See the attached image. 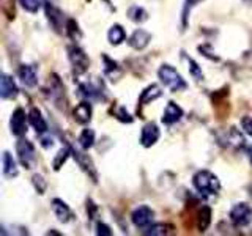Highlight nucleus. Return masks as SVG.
<instances>
[{
  "instance_id": "34",
  "label": "nucleus",
  "mask_w": 252,
  "mask_h": 236,
  "mask_svg": "<svg viewBox=\"0 0 252 236\" xmlns=\"http://www.w3.org/2000/svg\"><path fill=\"white\" fill-rule=\"evenodd\" d=\"M115 117H117V120L122 121V123H132V120H134V118L129 115V112L125 107H118L115 110Z\"/></svg>"
},
{
  "instance_id": "26",
  "label": "nucleus",
  "mask_w": 252,
  "mask_h": 236,
  "mask_svg": "<svg viewBox=\"0 0 252 236\" xmlns=\"http://www.w3.org/2000/svg\"><path fill=\"white\" fill-rule=\"evenodd\" d=\"M71 156V149H69V147L68 145H65L63 148H60L59 151H57V154H55V157L52 159V169L55 170V172H59L62 167H63V164H65L66 161H68V157Z\"/></svg>"
},
{
  "instance_id": "1",
  "label": "nucleus",
  "mask_w": 252,
  "mask_h": 236,
  "mask_svg": "<svg viewBox=\"0 0 252 236\" xmlns=\"http://www.w3.org/2000/svg\"><path fill=\"white\" fill-rule=\"evenodd\" d=\"M192 184L195 191L203 197L218 195L220 191V181L219 178L210 170H199L192 177Z\"/></svg>"
},
{
  "instance_id": "28",
  "label": "nucleus",
  "mask_w": 252,
  "mask_h": 236,
  "mask_svg": "<svg viewBox=\"0 0 252 236\" xmlns=\"http://www.w3.org/2000/svg\"><path fill=\"white\" fill-rule=\"evenodd\" d=\"M183 59L188 61V66H189V74H191L195 81H203V73H202V68L199 66V63H197L194 59L188 57V55H183Z\"/></svg>"
},
{
  "instance_id": "13",
  "label": "nucleus",
  "mask_w": 252,
  "mask_h": 236,
  "mask_svg": "<svg viewBox=\"0 0 252 236\" xmlns=\"http://www.w3.org/2000/svg\"><path fill=\"white\" fill-rule=\"evenodd\" d=\"M18 77L26 87L33 88L38 85V68L35 65H21L18 68Z\"/></svg>"
},
{
  "instance_id": "36",
  "label": "nucleus",
  "mask_w": 252,
  "mask_h": 236,
  "mask_svg": "<svg viewBox=\"0 0 252 236\" xmlns=\"http://www.w3.org/2000/svg\"><path fill=\"white\" fill-rule=\"evenodd\" d=\"M241 128L243 131L248 134L249 137H252V117H244L241 120Z\"/></svg>"
},
{
  "instance_id": "27",
  "label": "nucleus",
  "mask_w": 252,
  "mask_h": 236,
  "mask_svg": "<svg viewBox=\"0 0 252 236\" xmlns=\"http://www.w3.org/2000/svg\"><path fill=\"white\" fill-rule=\"evenodd\" d=\"M77 144L81 145L84 149H89L94 145V131L90 129V128H85L82 132H81V136L77 137Z\"/></svg>"
},
{
  "instance_id": "25",
  "label": "nucleus",
  "mask_w": 252,
  "mask_h": 236,
  "mask_svg": "<svg viewBox=\"0 0 252 236\" xmlns=\"http://www.w3.org/2000/svg\"><path fill=\"white\" fill-rule=\"evenodd\" d=\"M128 18L136 24H144L145 21H148V11L144 6L134 5L128 10Z\"/></svg>"
},
{
  "instance_id": "15",
  "label": "nucleus",
  "mask_w": 252,
  "mask_h": 236,
  "mask_svg": "<svg viewBox=\"0 0 252 236\" xmlns=\"http://www.w3.org/2000/svg\"><path fill=\"white\" fill-rule=\"evenodd\" d=\"M152 41V33L144 29H137L132 31V35L128 39V44L136 51H144L145 47Z\"/></svg>"
},
{
  "instance_id": "8",
  "label": "nucleus",
  "mask_w": 252,
  "mask_h": 236,
  "mask_svg": "<svg viewBox=\"0 0 252 236\" xmlns=\"http://www.w3.org/2000/svg\"><path fill=\"white\" fill-rule=\"evenodd\" d=\"M228 219L235 227H246L251 224L252 220V208L248 203H236L235 206L230 209V214H228Z\"/></svg>"
},
{
  "instance_id": "35",
  "label": "nucleus",
  "mask_w": 252,
  "mask_h": 236,
  "mask_svg": "<svg viewBox=\"0 0 252 236\" xmlns=\"http://www.w3.org/2000/svg\"><path fill=\"white\" fill-rule=\"evenodd\" d=\"M112 228L104 222H96V235L99 236H112Z\"/></svg>"
},
{
  "instance_id": "19",
  "label": "nucleus",
  "mask_w": 252,
  "mask_h": 236,
  "mask_svg": "<svg viewBox=\"0 0 252 236\" xmlns=\"http://www.w3.org/2000/svg\"><path fill=\"white\" fill-rule=\"evenodd\" d=\"M161 96H162V90H161V87H159V85H156V84L148 85L147 88L140 93V98H139V107L148 106L150 102L156 101L158 98H161Z\"/></svg>"
},
{
  "instance_id": "37",
  "label": "nucleus",
  "mask_w": 252,
  "mask_h": 236,
  "mask_svg": "<svg viewBox=\"0 0 252 236\" xmlns=\"http://www.w3.org/2000/svg\"><path fill=\"white\" fill-rule=\"evenodd\" d=\"M39 139H41V147L43 148H51L54 145V139L52 137H46V134L39 136Z\"/></svg>"
},
{
  "instance_id": "29",
  "label": "nucleus",
  "mask_w": 252,
  "mask_h": 236,
  "mask_svg": "<svg viewBox=\"0 0 252 236\" xmlns=\"http://www.w3.org/2000/svg\"><path fill=\"white\" fill-rule=\"evenodd\" d=\"M227 145H235L236 148L244 147V137L241 136V132L236 131L235 128H230L227 134Z\"/></svg>"
},
{
  "instance_id": "10",
  "label": "nucleus",
  "mask_w": 252,
  "mask_h": 236,
  "mask_svg": "<svg viewBox=\"0 0 252 236\" xmlns=\"http://www.w3.org/2000/svg\"><path fill=\"white\" fill-rule=\"evenodd\" d=\"M27 118H29V115H26V110H24L22 107L14 109V112L11 114V118H10V128H11L13 136H16V137L26 136Z\"/></svg>"
},
{
  "instance_id": "21",
  "label": "nucleus",
  "mask_w": 252,
  "mask_h": 236,
  "mask_svg": "<svg viewBox=\"0 0 252 236\" xmlns=\"http://www.w3.org/2000/svg\"><path fill=\"white\" fill-rule=\"evenodd\" d=\"M107 39L112 46H120L126 39V31L120 24H114L107 31Z\"/></svg>"
},
{
  "instance_id": "17",
  "label": "nucleus",
  "mask_w": 252,
  "mask_h": 236,
  "mask_svg": "<svg viewBox=\"0 0 252 236\" xmlns=\"http://www.w3.org/2000/svg\"><path fill=\"white\" fill-rule=\"evenodd\" d=\"M92 114H93V109L90 101H82L74 107L73 110V117H74V121L79 124H89L92 120Z\"/></svg>"
},
{
  "instance_id": "20",
  "label": "nucleus",
  "mask_w": 252,
  "mask_h": 236,
  "mask_svg": "<svg viewBox=\"0 0 252 236\" xmlns=\"http://www.w3.org/2000/svg\"><path fill=\"white\" fill-rule=\"evenodd\" d=\"M2 165H3L2 172H3L5 178L11 179V178L18 177V173H19L18 164H16L14 157H13V154L10 151H3V154H2Z\"/></svg>"
},
{
  "instance_id": "31",
  "label": "nucleus",
  "mask_w": 252,
  "mask_h": 236,
  "mask_svg": "<svg viewBox=\"0 0 252 236\" xmlns=\"http://www.w3.org/2000/svg\"><path fill=\"white\" fill-rule=\"evenodd\" d=\"M32 184H33L35 187V191L39 194V195H43L46 192V189H47V183H46V179L43 175H39V173H35L33 177H32Z\"/></svg>"
},
{
  "instance_id": "6",
  "label": "nucleus",
  "mask_w": 252,
  "mask_h": 236,
  "mask_svg": "<svg viewBox=\"0 0 252 236\" xmlns=\"http://www.w3.org/2000/svg\"><path fill=\"white\" fill-rule=\"evenodd\" d=\"M44 11L47 16V21H49L51 27L57 31V33H63L66 30V22L65 21V14L60 10L59 6H55L49 0H44Z\"/></svg>"
},
{
  "instance_id": "18",
  "label": "nucleus",
  "mask_w": 252,
  "mask_h": 236,
  "mask_svg": "<svg viewBox=\"0 0 252 236\" xmlns=\"http://www.w3.org/2000/svg\"><path fill=\"white\" fill-rule=\"evenodd\" d=\"M29 123L33 126V129L36 131L38 136H43V134H47V123L44 120V117L41 115V110L36 107H32L29 110Z\"/></svg>"
},
{
  "instance_id": "38",
  "label": "nucleus",
  "mask_w": 252,
  "mask_h": 236,
  "mask_svg": "<svg viewBox=\"0 0 252 236\" xmlns=\"http://www.w3.org/2000/svg\"><path fill=\"white\" fill-rule=\"evenodd\" d=\"M249 159H251V164H252V147L249 148Z\"/></svg>"
},
{
  "instance_id": "23",
  "label": "nucleus",
  "mask_w": 252,
  "mask_h": 236,
  "mask_svg": "<svg viewBox=\"0 0 252 236\" xmlns=\"http://www.w3.org/2000/svg\"><path fill=\"white\" fill-rule=\"evenodd\" d=\"M210 224H211V208L202 206L199 214H197V228H199V232H207Z\"/></svg>"
},
{
  "instance_id": "11",
  "label": "nucleus",
  "mask_w": 252,
  "mask_h": 236,
  "mask_svg": "<svg viewBox=\"0 0 252 236\" xmlns=\"http://www.w3.org/2000/svg\"><path fill=\"white\" fill-rule=\"evenodd\" d=\"M161 131L158 128L156 123H147L140 131V145L144 148H150L153 147L158 140H159Z\"/></svg>"
},
{
  "instance_id": "3",
  "label": "nucleus",
  "mask_w": 252,
  "mask_h": 236,
  "mask_svg": "<svg viewBox=\"0 0 252 236\" xmlns=\"http://www.w3.org/2000/svg\"><path fill=\"white\" fill-rule=\"evenodd\" d=\"M66 145L69 147L71 149V156L74 157V161L79 164V167H81L87 175L92 178L93 183H98V173H96V169H94V164L93 161L90 159V156L87 154V149H84L79 144H73V142H66Z\"/></svg>"
},
{
  "instance_id": "9",
  "label": "nucleus",
  "mask_w": 252,
  "mask_h": 236,
  "mask_svg": "<svg viewBox=\"0 0 252 236\" xmlns=\"http://www.w3.org/2000/svg\"><path fill=\"white\" fill-rule=\"evenodd\" d=\"M131 220L134 227L140 228V230H145L147 227H150L155 222V211L150 206H147V205H142V206H137L132 211Z\"/></svg>"
},
{
  "instance_id": "32",
  "label": "nucleus",
  "mask_w": 252,
  "mask_h": 236,
  "mask_svg": "<svg viewBox=\"0 0 252 236\" xmlns=\"http://www.w3.org/2000/svg\"><path fill=\"white\" fill-rule=\"evenodd\" d=\"M167 225H165V224H152V225H150V227H147L145 228V230H142V233H144V235H167Z\"/></svg>"
},
{
  "instance_id": "7",
  "label": "nucleus",
  "mask_w": 252,
  "mask_h": 236,
  "mask_svg": "<svg viewBox=\"0 0 252 236\" xmlns=\"http://www.w3.org/2000/svg\"><path fill=\"white\" fill-rule=\"evenodd\" d=\"M79 96L87 101H106L104 87L99 82H82L79 84Z\"/></svg>"
},
{
  "instance_id": "16",
  "label": "nucleus",
  "mask_w": 252,
  "mask_h": 236,
  "mask_svg": "<svg viewBox=\"0 0 252 236\" xmlns=\"http://www.w3.org/2000/svg\"><path fill=\"white\" fill-rule=\"evenodd\" d=\"M181 117H183V109H181L177 102L170 101L164 109V114H162L161 120L165 126H172V124L178 123L181 120Z\"/></svg>"
},
{
  "instance_id": "2",
  "label": "nucleus",
  "mask_w": 252,
  "mask_h": 236,
  "mask_svg": "<svg viewBox=\"0 0 252 236\" xmlns=\"http://www.w3.org/2000/svg\"><path fill=\"white\" fill-rule=\"evenodd\" d=\"M158 77H159L161 84L165 88H169L172 93L185 91L188 88V84L183 79V76H181L172 65H169V63H164V65L159 66V69H158Z\"/></svg>"
},
{
  "instance_id": "14",
  "label": "nucleus",
  "mask_w": 252,
  "mask_h": 236,
  "mask_svg": "<svg viewBox=\"0 0 252 236\" xmlns=\"http://www.w3.org/2000/svg\"><path fill=\"white\" fill-rule=\"evenodd\" d=\"M51 208H52L54 216L57 217V220L62 224H68L69 220L73 219V211H71V208L66 205V202H63L62 199H54L51 202Z\"/></svg>"
},
{
  "instance_id": "22",
  "label": "nucleus",
  "mask_w": 252,
  "mask_h": 236,
  "mask_svg": "<svg viewBox=\"0 0 252 236\" xmlns=\"http://www.w3.org/2000/svg\"><path fill=\"white\" fill-rule=\"evenodd\" d=\"M101 59H102V61H104V74L109 76L110 79H112V81L122 74L120 66H118V63H117L115 60H112L110 57H107L106 54H102V55H101Z\"/></svg>"
},
{
  "instance_id": "4",
  "label": "nucleus",
  "mask_w": 252,
  "mask_h": 236,
  "mask_svg": "<svg viewBox=\"0 0 252 236\" xmlns=\"http://www.w3.org/2000/svg\"><path fill=\"white\" fill-rule=\"evenodd\" d=\"M68 59L71 66H73L74 74H84L89 71L90 66V59L89 55L85 54V51L82 47H79L77 44H71L68 46Z\"/></svg>"
},
{
  "instance_id": "5",
  "label": "nucleus",
  "mask_w": 252,
  "mask_h": 236,
  "mask_svg": "<svg viewBox=\"0 0 252 236\" xmlns=\"http://www.w3.org/2000/svg\"><path fill=\"white\" fill-rule=\"evenodd\" d=\"M16 153H18V159L24 169H33L36 164V151L35 147L27 139H19L16 144Z\"/></svg>"
},
{
  "instance_id": "12",
  "label": "nucleus",
  "mask_w": 252,
  "mask_h": 236,
  "mask_svg": "<svg viewBox=\"0 0 252 236\" xmlns=\"http://www.w3.org/2000/svg\"><path fill=\"white\" fill-rule=\"evenodd\" d=\"M18 94H19V88L14 82V79L10 74L2 73V76H0V98L14 99Z\"/></svg>"
},
{
  "instance_id": "24",
  "label": "nucleus",
  "mask_w": 252,
  "mask_h": 236,
  "mask_svg": "<svg viewBox=\"0 0 252 236\" xmlns=\"http://www.w3.org/2000/svg\"><path fill=\"white\" fill-rule=\"evenodd\" d=\"M200 2H203V0H185L183 11H181V30H186L188 24H189V16H191V11Z\"/></svg>"
},
{
  "instance_id": "30",
  "label": "nucleus",
  "mask_w": 252,
  "mask_h": 236,
  "mask_svg": "<svg viewBox=\"0 0 252 236\" xmlns=\"http://www.w3.org/2000/svg\"><path fill=\"white\" fill-rule=\"evenodd\" d=\"M18 3L30 14H35L41 8V0H18Z\"/></svg>"
},
{
  "instance_id": "33",
  "label": "nucleus",
  "mask_w": 252,
  "mask_h": 236,
  "mask_svg": "<svg viewBox=\"0 0 252 236\" xmlns=\"http://www.w3.org/2000/svg\"><path fill=\"white\" fill-rule=\"evenodd\" d=\"M65 33L71 38V39H79L81 38V30H79L77 27V22L74 19H68L66 22V30H65Z\"/></svg>"
}]
</instances>
